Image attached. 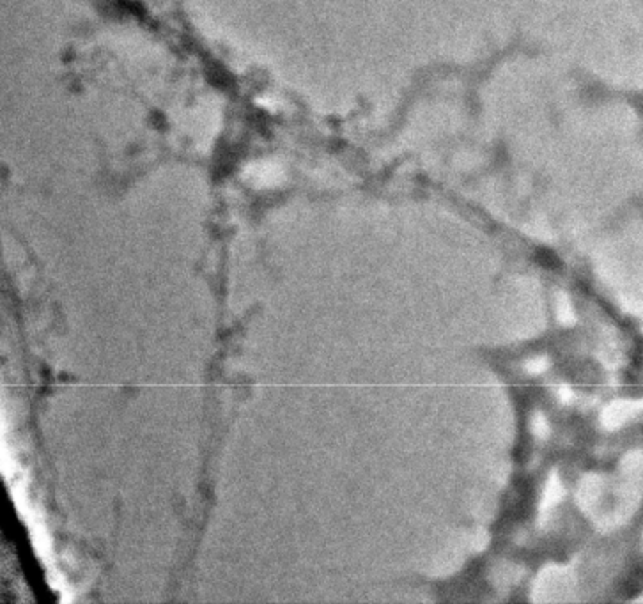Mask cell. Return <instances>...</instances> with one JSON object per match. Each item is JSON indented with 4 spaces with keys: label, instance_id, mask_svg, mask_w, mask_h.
Returning <instances> with one entry per match:
<instances>
[{
    "label": "cell",
    "instance_id": "cell-1",
    "mask_svg": "<svg viewBox=\"0 0 643 604\" xmlns=\"http://www.w3.org/2000/svg\"><path fill=\"white\" fill-rule=\"evenodd\" d=\"M280 174L277 169V164L270 160H263V161H256V164L250 165L246 169V178L250 179L256 185H264L268 186L270 183H273L277 179V176Z\"/></svg>",
    "mask_w": 643,
    "mask_h": 604
}]
</instances>
